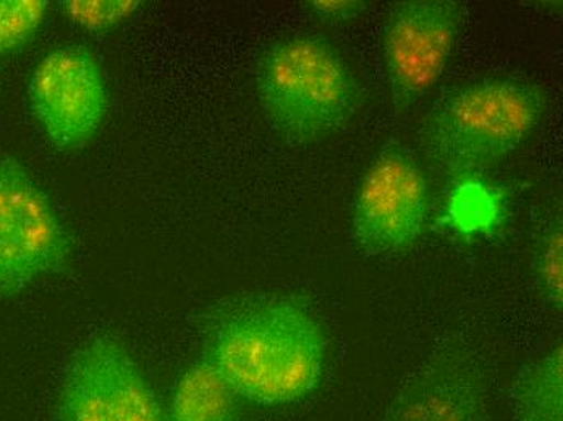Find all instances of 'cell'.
<instances>
[{"label":"cell","mask_w":563,"mask_h":421,"mask_svg":"<svg viewBox=\"0 0 563 421\" xmlns=\"http://www.w3.org/2000/svg\"><path fill=\"white\" fill-rule=\"evenodd\" d=\"M324 331L303 301L267 297L218 311L205 331L201 357L240 399L277 407L300 402L321 385Z\"/></svg>","instance_id":"obj_1"},{"label":"cell","mask_w":563,"mask_h":421,"mask_svg":"<svg viewBox=\"0 0 563 421\" xmlns=\"http://www.w3.org/2000/svg\"><path fill=\"white\" fill-rule=\"evenodd\" d=\"M545 109V91L531 81H470L445 92L426 115L420 130L421 148L448 173L487 169L531 139Z\"/></svg>","instance_id":"obj_2"},{"label":"cell","mask_w":563,"mask_h":421,"mask_svg":"<svg viewBox=\"0 0 563 421\" xmlns=\"http://www.w3.org/2000/svg\"><path fill=\"white\" fill-rule=\"evenodd\" d=\"M256 91L271 125L300 145L339 133L362 106V88L349 62L318 34H297L269 46L257 64Z\"/></svg>","instance_id":"obj_3"},{"label":"cell","mask_w":563,"mask_h":421,"mask_svg":"<svg viewBox=\"0 0 563 421\" xmlns=\"http://www.w3.org/2000/svg\"><path fill=\"white\" fill-rule=\"evenodd\" d=\"M74 255V235L47 191L20 160L0 156V297L64 272Z\"/></svg>","instance_id":"obj_4"},{"label":"cell","mask_w":563,"mask_h":421,"mask_svg":"<svg viewBox=\"0 0 563 421\" xmlns=\"http://www.w3.org/2000/svg\"><path fill=\"white\" fill-rule=\"evenodd\" d=\"M56 421H167L132 352L113 335L81 345L58 388Z\"/></svg>","instance_id":"obj_5"},{"label":"cell","mask_w":563,"mask_h":421,"mask_svg":"<svg viewBox=\"0 0 563 421\" xmlns=\"http://www.w3.org/2000/svg\"><path fill=\"white\" fill-rule=\"evenodd\" d=\"M463 15L465 7L456 0H401L387 10L380 51L395 111H407L441 80Z\"/></svg>","instance_id":"obj_6"},{"label":"cell","mask_w":563,"mask_h":421,"mask_svg":"<svg viewBox=\"0 0 563 421\" xmlns=\"http://www.w3.org/2000/svg\"><path fill=\"white\" fill-rule=\"evenodd\" d=\"M429 185L410 151L387 145L367 167L356 188L352 229L356 245L369 256L407 252L424 232Z\"/></svg>","instance_id":"obj_7"},{"label":"cell","mask_w":563,"mask_h":421,"mask_svg":"<svg viewBox=\"0 0 563 421\" xmlns=\"http://www.w3.org/2000/svg\"><path fill=\"white\" fill-rule=\"evenodd\" d=\"M29 101L56 148H81L108 114V87L95 54L84 46H62L47 53L31 71Z\"/></svg>","instance_id":"obj_8"},{"label":"cell","mask_w":563,"mask_h":421,"mask_svg":"<svg viewBox=\"0 0 563 421\" xmlns=\"http://www.w3.org/2000/svg\"><path fill=\"white\" fill-rule=\"evenodd\" d=\"M380 421H486V379L468 348L439 347L395 394Z\"/></svg>","instance_id":"obj_9"},{"label":"cell","mask_w":563,"mask_h":421,"mask_svg":"<svg viewBox=\"0 0 563 421\" xmlns=\"http://www.w3.org/2000/svg\"><path fill=\"white\" fill-rule=\"evenodd\" d=\"M240 400L224 376L201 357L175 383L167 421H240Z\"/></svg>","instance_id":"obj_10"},{"label":"cell","mask_w":563,"mask_h":421,"mask_svg":"<svg viewBox=\"0 0 563 421\" xmlns=\"http://www.w3.org/2000/svg\"><path fill=\"white\" fill-rule=\"evenodd\" d=\"M533 269L542 299L555 310H562L563 222L561 211H552L536 235Z\"/></svg>","instance_id":"obj_11"},{"label":"cell","mask_w":563,"mask_h":421,"mask_svg":"<svg viewBox=\"0 0 563 421\" xmlns=\"http://www.w3.org/2000/svg\"><path fill=\"white\" fill-rule=\"evenodd\" d=\"M47 12L46 0H0V56L31 43L46 22Z\"/></svg>","instance_id":"obj_12"},{"label":"cell","mask_w":563,"mask_h":421,"mask_svg":"<svg viewBox=\"0 0 563 421\" xmlns=\"http://www.w3.org/2000/svg\"><path fill=\"white\" fill-rule=\"evenodd\" d=\"M139 7L133 0H70L64 2V13L84 30L104 31L129 20Z\"/></svg>","instance_id":"obj_13"},{"label":"cell","mask_w":563,"mask_h":421,"mask_svg":"<svg viewBox=\"0 0 563 421\" xmlns=\"http://www.w3.org/2000/svg\"><path fill=\"white\" fill-rule=\"evenodd\" d=\"M517 421H563V397L552 394L515 389Z\"/></svg>","instance_id":"obj_14"},{"label":"cell","mask_w":563,"mask_h":421,"mask_svg":"<svg viewBox=\"0 0 563 421\" xmlns=\"http://www.w3.org/2000/svg\"><path fill=\"white\" fill-rule=\"evenodd\" d=\"M307 5L314 19L332 26L350 25L367 10V2L363 0H311Z\"/></svg>","instance_id":"obj_15"}]
</instances>
